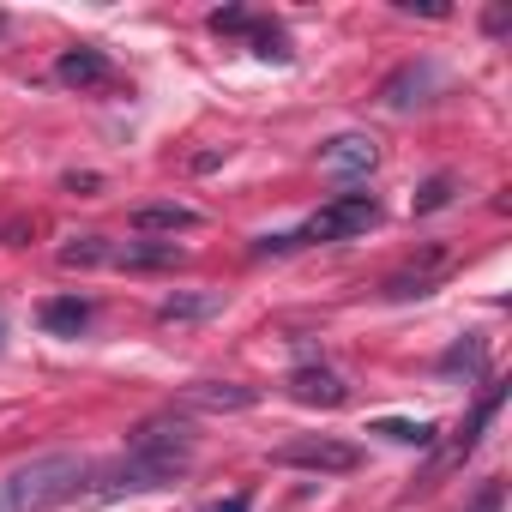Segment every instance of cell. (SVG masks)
Returning a JSON list of instances; mask_svg holds the SVG:
<instances>
[{"label": "cell", "instance_id": "1", "mask_svg": "<svg viewBox=\"0 0 512 512\" xmlns=\"http://www.w3.org/2000/svg\"><path fill=\"white\" fill-rule=\"evenodd\" d=\"M193 452H199L193 422H181L175 410H169V416H151V422H139V428L127 434V452H121L115 464H103V470L85 476V494H79V500L157 494V488H169V482H181V476L193 470Z\"/></svg>", "mask_w": 512, "mask_h": 512}, {"label": "cell", "instance_id": "2", "mask_svg": "<svg viewBox=\"0 0 512 512\" xmlns=\"http://www.w3.org/2000/svg\"><path fill=\"white\" fill-rule=\"evenodd\" d=\"M91 464L79 452H37L0 476V512H55L85 494Z\"/></svg>", "mask_w": 512, "mask_h": 512}, {"label": "cell", "instance_id": "3", "mask_svg": "<svg viewBox=\"0 0 512 512\" xmlns=\"http://www.w3.org/2000/svg\"><path fill=\"white\" fill-rule=\"evenodd\" d=\"M380 223V199L374 193H338L332 205H320L302 229H290L296 235V247H314V241H356V235H368Z\"/></svg>", "mask_w": 512, "mask_h": 512}, {"label": "cell", "instance_id": "4", "mask_svg": "<svg viewBox=\"0 0 512 512\" xmlns=\"http://www.w3.org/2000/svg\"><path fill=\"white\" fill-rule=\"evenodd\" d=\"M272 458L290 464V470H314V476H350V470L362 464V446L332 440V434H296V440H284Z\"/></svg>", "mask_w": 512, "mask_h": 512}, {"label": "cell", "instance_id": "5", "mask_svg": "<svg viewBox=\"0 0 512 512\" xmlns=\"http://www.w3.org/2000/svg\"><path fill=\"white\" fill-rule=\"evenodd\" d=\"M500 404H506V380H488V392H482V398H476V410H470V416H464V422L452 428V440H434L440 452H434V470H428V482H434L440 470L464 464V458H470V452L482 446V434H488V422L500 416Z\"/></svg>", "mask_w": 512, "mask_h": 512}, {"label": "cell", "instance_id": "6", "mask_svg": "<svg viewBox=\"0 0 512 512\" xmlns=\"http://www.w3.org/2000/svg\"><path fill=\"white\" fill-rule=\"evenodd\" d=\"M55 79L67 85V91H109L115 85V61L103 55V49H67L61 61H55Z\"/></svg>", "mask_w": 512, "mask_h": 512}, {"label": "cell", "instance_id": "7", "mask_svg": "<svg viewBox=\"0 0 512 512\" xmlns=\"http://www.w3.org/2000/svg\"><path fill=\"white\" fill-rule=\"evenodd\" d=\"M187 253L175 241H109V266L115 272H169Z\"/></svg>", "mask_w": 512, "mask_h": 512}, {"label": "cell", "instance_id": "8", "mask_svg": "<svg viewBox=\"0 0 512 512\" xmlns=\"http://www.w3.org/2000/svg\"><path fill=\"white\" fill-rule=\"evenodd\" d=\"M374 163H380V145L368 133H338L320 145V169H332V175H368Z\"/></svg>", "mask_w": 512, "mask_h": 512}, {"label": "cell", "instance_id": "9", "mask_svg": "<svg viewBox=\"0 0 512 512\" xmlns=\"http://www.w3.org/2000/svg\"><path fill=\"white\" fill-rule=\"evenodd\" d=\"M290 398H296V404L338 410V404H350V386H344L326 362H308V368H296V374H290Z\"/></svg>", "mask_w": 512, "mask_h": 512}, {"label": "cell", "instance_id": "10", "mask_svg": "<svg viewBox=\"0 0 512 512\" xmlns=\"http://www.w3.org/2000/svg\"><path fill=\"white\" fill-rule=\"evenodd\" d=\"M440 278H446V253H440V247H428V253H422V266L410 260V266H404V272H392L380 290H386L392 302H410V296H428Z\"/></svg>", "mask_w": 512, "mask_h": 512}, {"label": "cell", "instance_id": "11", "mask_svg": "<svg viewBox=\"0 0 512 512\" xmlns=\"http://www.w3.org/2000/svg\"><path fill=\"white\" fill-rule=\"evenodd\" d=\"M440 85V73H434V61H410V67H398L392 79H386V103L392 109H410V103H428V91Z\"/></svg>", "mask_w": 512, "mask_h": 512}, {"label": "cell", "instance_id": "12", "mask_svg": "<svg viewBox=\"0 0 512 512\" xmlns=\"http://www.w3.org/2000/svg\"><path fill=\"white\" fill-rule=\"evenodd\" d=\"M133 229L139 235H181V229H199V211L175 205V199H151V205L133 211Z\"/></svg>", "mask_w": 512, "mask_h": 512}, {"label": "cell", "instance_id": "13", "mask_svg": "<svg viewBox=\"0 0 512 512\" xmlns=\"http://www.w3.org/2000/svg\"><path fill=\"white\" fill-rule=\"evenodd\" d=\"M91 314H97V308H91L85 296H49L37 320H43V332H55V338H79V332L91 326Z\"/></svg>", "mask_w": 512, "mask_h": 512}, {"label": "cell", "instance_id": "14", "mask_svg": "<svg viewBox=\"0 0 512 512\" xmlns=\"http://www.w3.org/2000/svg\"><path fill=\"white\" fill-rule=\"evenodd\" d=\"M187 404L193 410H247V404H260V392L235 386V380H199V386H187Z\"/></svg>", "mask_w": 512, "mask_h": 512}, {"label": "cell", "instance_id": "15", "mask_svg": "<svg viewBox=\"0 0 512 512\" xmlns=\"http://www.w3.org/2000/svg\"><path fill=\"white\" fill-rule=\"evenodd\" d=\"M452 199H458V175H452V169H440V175H428V181L416 187L410 211H416V217H428V211H446Z\"/></svg>", "mask_w": 512, "mask_h": 512}, {"label": "cell", "instance_id": "16", "mask_svg": "<svg viewBox=\"0 0 512 512\" xmlns=\"http://www.w3.org/2000/svg\"><path fill=\"white\" fill-rule=\"evenodd\" d=\"M61 266H67V272H91V266H109V235H79L73 247H61Z\"/></svg>", "mask_w": 512, "mask_h": 512}, {"label": "cell", "instance_id": "17", "mask_svg": "<svg viewBox=\"0 0 512 512\" xmlns=\"http://www.w3.org/2000/svg\"><path fill=\"white\" fill-rule=\"evenodd\" d=\"M223 308V296H169L163 308H157V320L163 326H181V320H205V314H217Z\"/></svg>", "mask_w": 512, "mask_h": 512}, {"label": "cell", "instance_id": "18", "mask_svg": "<svg viewBox=\"0 0 512 512\" xmlns=\"http://www.w3.org/2000/svg\"><path fill=\"white\" fill-rule=\"evenodd\" d=\"M374 434H386V440H398V446H434V440H440L434 422H398V416L374 422Z\"/></svg>", "mask_w": 512, "mask_h": 512}, {"label": "cell", "instance_id": "19", "mask_svg": "<svg viewBox=\"0 0 512 512\" xmlns=\"http://www.w3.org/2000/svg\"><path fill=\"white\" fill-rule=\"evenodd\" d=\"M482 362H488V344L470 338V344H452V350L440 356V374H482Z\"/></svg>", "mask_w": 512, "mask_h": 512}, {"label": "cell", "instance_id": "20", "mask_svg": "<svg viewBox=\"0 0 512 512\" xmlns=\"http://www.w3.org/2000/svg\"><path fill=\"white\" fill-rule=\"evenodd\" d=\"M253 55H260V61H290V37L260 19V25H253Z\"/></svg>", "mask_w": 512, "mask_h": 512}, {"label": "cell", "instance_id": "21", "mask_svg": "<svg viewBox=\"0 0 512 512\" xmlns=\"http://www.w3.org/2000/svg\"><path fill=\"white\" fill-rule=\"evenodd\" d=\"M253 25H260V19H253V13H241V7H223V13H211V31H217V37H223V31H229V37H235V31H247V37H253Z\"/></svg>", "mask_w": 512, "mask_h": 512}, {"label": "cell", "instance_id": "22", "mask_svg": "<svg viewBox=\"0 0 512 512\" xmlns=\"http://www.w3.org/2000/svg\"><path fill=\"white\" fill-rule=\"evenodd\" d=\"M464 512H506V482H500V476H494V482H482V488H476V500H470Z\"/></svg>", "mask_w": 512, "mask_h": 512}, {"label": "cell", "instance_id": "23", "mask_svg": "<svg viewBox=\"0 0 512 512\" xmlns=\"http://www.w3.org/2000/svg\"><path fill=\"white\" fill-rule=\"evenodd\" d=\"M199 512H253V494L241 488V494H223V500H211V506H199Z\"/></svg>", "mask_w": 512, "mask_h": 512}, {"label": "cell", "instance_id": "24", "mask_svg": "<svg viewBox=\"0 0 512 512\" xmlns=\"http://www.w3.org/2000/svg\"><path fill=\"white\" fill-rule=\"evenodd\" d=\"M67 187H73V193H97V187H103V175H67Z\"/></svg>", "mask_w": 512, "mask_h": 512}]
</instances>
